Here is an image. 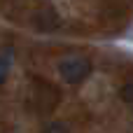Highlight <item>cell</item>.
<instances>
[{
    "label": "cell",
    "instance_id": "obj_1",
    "mask_svg": "<svg viewBox=\"0 0 133 133\" xmlns=\"http://www.w3.org/2000/svg\"><path fill=\"white\" fill-rule=\"evenodd\" d=\"M58 72H61L63 82H68V84H79V82H84V79L89 77L91 63H89V58H84V56H68V58H63V61L58 63Z\"/></svg>",
    "mask_w": 133,
    "mask_h": 133
},
{
    "label": "cell",
    "instance_id": "obj_2",
    "mask_svg": "<svg viewBox=\"0 0 133 133\" xmlns=\"http://www.w3.org/2000/svg\"><path fill=\"white\" fill-rule=\"evenodd\" d=\"M33 26L37 30H42V33H51V30H56L61 26V19L51 7H42V9H37L33 14Z\"/></svg>",
    "mask_w": 133,
    "mask_h": 133
},
{
    "label": "cell",
    "instance_id": "obj_3",
    "mask_svg": "<svg viewBox=\"0 0 133 133\" xmlns=\"http://www.w3.org/2000/svg\"><path fill=\"white\" fill-rule=\"evenodd\" d=\"M56 101H58V94H56L51 87H40V89H37L35 105H37V110H40V112H47V110H51V108L56 105Z\"/></svg>",
    "mask_w": 133,
    "mask_h": 133
},
{
    "label": "cell",
    "instance_id": "obj_4",
    "mask_svg": "<svg viewBox=\"0 0 133 133\" xmlns=\"http://www.w3.org/2000/svg\"><path fill=\"white\" fill-rule=\"evenodd\" d=\"M40 133H68V126L63 122H49V124H44V129Z\"/></svg>",
    "mask_w": 133,
    "mask_h": 133
},
{
    "label": "cell",
    "instance_id": "obj_5",
    "mask_svg": "<svg viewBox=\"0 0 133 133\" xmlns=\"http://www.w3.org/2000/svg\"><path fill=\"white\" fill-rule=\"evenodd\" d=\"M7 72H9V56H0V84L7 79Z\"/></svg>",
    "mask_w": 133,
    "mask_h": 133
},
{
    "label": "cell",
    "instance_id": "obj_6",
    "mask_svg": "<svg viewBox=\"0 0 133 133\" xmlns=\"http://www.w3.org/2000/svg\"><path fill=\"white\" fill-rule=\"evenodd\" d=\"M122 98H124L129 105H133V82H129V84L122 87Z\"/></svg>",
    "mask_w": 133,
    "mask_h": 133
}]
</instances>
